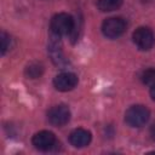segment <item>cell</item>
Segmentation results:
<instances>
[{
	"instance_id": "1",
	"label": "cell",
	"mask_w": 155,
	"mask_h": 155,
	"mask_svg": "<svg viewBox=\"0 0 155 155\" xmlns=\"http://www.w3.org/2000/svg\"><path fill=\"white\" fill-rule=\"evenodd\" d=\"M74 29V19L68 13H57L51 19V30L56 36L68 35Z\"/></svg>"
},
{
	"instance_id": "2",
	"label": "cell",
	"mask_w": 155,
	"mask_h": 155,
	"mask_svg": "<svg viewBox=\"0 0 155 155\" xmlns=\"http://www.w3.org/2000/svg\"><path fill=\"white\" fill-rule=\"evenodd\" d=\"M150 111L144 105H132L125 114V121L132 127H140L148 122Z\"/></svg>"
},
{
	"instance_id": "3",
	"label": "cell",
	"mask_w": 155,
	"mask_h": 155,
	"mask_svg": "<svg viewBox=\"0 0 155 155\" xmlns=\"http://www.w3.org/2000/svg\"><path fill=\"white\" fill-rule=\"evenodd\" d=\"M126 29V22L120 17H110L107 18L102 24L103 34L109 39L119 38L124 34Z\"/></svg>"
},
{
	"instance_id": "4",
	"label": "cell",
	"mask_w": 155,
	"mask_h": 155,
	"mask_svg": "<svg viewBox=\"0 0 155 155\" xmlns=\"http://www.w3.org/2000/svg\"><path fill=\"white\" fill-rule=\"evenodd\" d=\"M133 42L139 50L147 51L154 45V34L147 27H139L133 33Z\"/></svg>"
},
{
	"instance_id": "5",
	"label": "cell",
	"mask_w": 155,
	"mask_h": 155,
	"mask_svg": "<svg viewBox=\"0 0 155 155\" xmlns=\"http://www.w3.org/2000/svg\"><path fill=\"white\" fill-rule=\"evenodd\" d=\"M48 121L54 126H63L70 120V110L67 105L59 104L52 107L47 113Z\"/></svg>"
},
{
	"instance_id": "6",
	"label": "cell",
	"mask_w": 155,
	"mask_h": 155,
	"mask_svg": "<svg viewBox=\"0 0 155 155\" xmlns=\"http://www.w3.org/2000/svg\"><path fill=\"white\" fill-rule=\"evenodd\" d=\"M31 142L36 149L46 151V150H50L54 145L56 136L50 131H40V132L34 134Z\"/></svg>"
},
{
	"instance_id": "7",
	"label": "cell",
	"mask_w": 155,
	"mask_h": 155,
	"mask_svg": "<svg viewBox=\"0 0 155 155\" xmlns=\"http://www.w3.org/2000/svg\"><path fill=\"white\" fill-rule=\"evenodd\" d=\"M53 85L58 91H70L78 85V76L73 73H61L53 79Z\"/></svg>"
},
{
	"instance_id": "8",
	"label": "cell",
	"mask_w": 155,
	"mask_h": 155,
	"mask_svg": "<svg viewBox=\"0 0 155 155\" xmlns=\"http://www.w3.org/2000/svg\"><path fill=\"white\" fill-rule=\"evenodd\" d=\"M69 142L75 148H84L91 142V133L84 128H76L69 134Z\"/></svg>"
},
{
	"instance_id": "9",
	"label": "cell",
	"mask_w": 155,
	"mask_h": 155,
	"mask_svg": "<svg viewBox=\"0 0 155 155\" xmlns=\"http://www.w3.org/2000/svg\"><path fill=\"white\" fill-rule=\"evenodd\" d=\"M42 73H44V65L38 62H33L28 64L25 68V75L29 79H38L42 75Z\"/></svg>"
},
{
	"instance_id": "10",
	"label": "cell",
	"mask_w": 155,
	"mask_h": 155,
	"mask_svg": "<svg viewBox=\"0 0 155 155\" xmlns=\"http://www.w3.org/2000/svg\"><path fill=\"white\" fill-rule=\"evenodd\" d=\"M122 0H98L97 6L103 12H110L121 7Z\"/></svg>"
},
{
	"instance_id": "11",
	"label": "cell",
	"mask_w": 155,
	"mask_h": 155,
	"mask_svg": "<svg viewBox=\"0 0 155 155\" xmlns=\"http://www.w3.org/2000/svg\"><path fill=\"white\" fill-rule=\"evenodd\" d=\"M142 81L144 85L147 86H155V69H147L143 74H142Z\"/></svg>"
},
{
	"instance_id": "12",
	"label": "cell",
	"mask_w": 155,
	"mask_h": 155,
	"mask_svg": "<svg viewBox=\"0 0 155 155\" xmlns=\"http://www.w3.org/2000/svg\"><path fill=\"white\" fill-rule=\"evenodd\" d=\"M8 47H10V36L2 31L1 33V54H5Z\"/></svg>"
},
{
	"instance_id": "13",
	"label": "cell",
	"mask_w": 155,
	"mask_h": 155,
	"mask_svg": "<svg viewBox=\"0 0 155 155\" xmlns=\"http://www.w3.org/2000/svg\"><path fill=\"white\" fill-rule=\"evenodd\" d=\"M150 96H151V98L155 101V86H151V90H150Z\"/></svg>"
},
{
	"instance_id": "14",
	"label": "cell",
	"mask_w": 155,
	"mask_h": 155,
	"mask_svg": "<svg viewBox=\"0 0 155 155\" xmlns=\"http://www.w3.org/2000/svg\"><path fill=\"white\" fill-rule=\"evenodd\" d=\"M151 137H153V139L155 140V125H154L153 128H151Z\"/></svg>"
}]
</instances>
